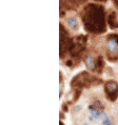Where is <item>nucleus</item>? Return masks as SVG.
Wrapping results in <instances>:
<instances>
[{"label":"nucleus","instance_id":"f257e3e1","mask_svg":"<svg viewBox=\"0 0 118 125\" xmlns=\"http://www.w3.org/2000/svg\"><path fill=\"white\" fill-rule=\"evenodd\" d=\"M85 31L93 34H102L106 31L105 9L101 5L89 4L81 15Z\"/></svg>","mask_w":118,"mask_h":125},{"label":"nucleus","instance_id":"f03ea898","mask_svg":"<svg viewBox=\"0 0 118 125\" xmlns=\"http://www.w3.org/2000/svg\"><path fill=\"white\" fill-rule=\"evenodd\" d=\"M103 83V80L97 76L91 74L89 72H81L73 77L71 80V87L72 89H89L95 86H99Z\"/></svg>","mask_w":118,"mask_h":125},{"label":"nucleus","instance_id":"7ed1b4c3","mask_svg":"<svg viewBox=\"0 0 118 125\" xmlns=\"http://www.w3.org/2000/svg\"><path fill=\"white\" fill-rule=\"evenodd\" d=\"M106 56L110 62L118 61V35L111 34L106 41Z\"/></svg>","mask_w":118,"mask_h":125},{"label":"nucleus","instance_id":"20e7f679","mask_svg":"<svg viewBox=\"0 0 118 125\" xmlns=\"http://www.w3.org/2000/svg\"><path fill=\"white\" fill-rule=\"evenodd\" d=\"M73 39L69 37L68 31L64 26L60 24V58H65L70 53Z\"/></svg>","mask_w":118,"mask_h":125},{"label":"nucleus","instance_id":"39448f33","mask_svg":"<svg viewBox=\"0 0 118 125\" xmlns=\"http://www.w3.org/2000/svg\"><path fill=\"white\" fill-rule=\"evenodd\" d=\"M106 99L111 102H115L118 99V82L115 80H106L103 84Z\"/></svg>","mask_w":118,"mask_h":125},{"label":"nucleus","instance_id":"423d86ee","mask_svg":"<svg viewBox=\"0 0 118 125\" xmlns=\"http://www.w3.org/2000/svg\"><path fill=\"white\" fill-rule=\"evenodd\" d=\"M83 62H84L85 67L89 69L90 72L95 73V67H96V58H94L92 55H85L83 57Z\"/></svg>","mask_w":118,"mask_h":125},{"label":"nucleus","instance_id":"0eeeda50","mask_svg":"<svg viewBox=\"0 0 118 125\" xmlns=\"http://www.w3.org/2000/svg\"><path fill=\"white\" fill-rule=\"evenodd\" d=\"M107 22L111 29H118V19H117V15L115 12L110 13L109 17H107Z\"/></svg>","mask_w":118,"mask_h":125},{"label":"nucleus","instance_id":"6e6552de","mask_svg":"<svg viewBox=\"0 0 118 125\" xmlns=\"http://www.w3.org/2000/svg\"><path fill=\"white\" fill-rule=\"evenodd\" d=\"M103 67H105V60H103L102 56H98L96 58V67H95V73L96 74H102Z\"/></svg>","mask_w":118,"mask_h":125},{"label":"nucleus","instance_id":"1a4fd4ad","mask_svg":"<svg viewBox=\"0 0 118 125\" xmlns=\"http://www.w3.org/2000/svg\"><path fill=\"white\" fill-rule=\"evenodd\" d=\"M68 25L70 26V29H72L73 31H77L79 29L78 21L75 17H70V18L68 19Z\"/></svg>","mask_w":118,"mask_h":125},{"label":"nucleus","instance_id":"9d476101","mask_svg":"<svg viewBox=\"0 0 118 125\" xmlns=\"http://www.w3.org/2000/svg\"><path fill=\"white\" fill-rule=\"evenodd\" d=\"M63 89H64V81H63V76L60 73L59 74V98H61L63 95Z\"/></svg>","mask_w":118,"mask_h":125},{"label":"nucleus","instance_id":"9b49d317","mask_svg":"<svg viewBox=\"0 0 118 125\" xmlns=\"http://www.w3.org/2000/svg\"><path fill=\"white\" fill-rule=\"evenodd\" d=\"M90 106L93 107V108H95L97 110H100V112H103V109H105V106H103V104L98 101V100H96V101H94L92 104H90Z\"/></svg>","mask_w":118,"mask_h":125},{"label":"nucleus","instance_id":"f8f14e48","mask_svg":"<svg viewBox=\"0 0 118 125\" xmlns=\"http://www.w3.org/2000/svg\"><path fill=\"white\" fill-rule=\"evenodd\" d=\"M102 124L103 125H113V121H112V119H110L109 117H106L105 120H102Z\"/></svg>","mask_w":118,"mask_h":125},{"label":"nucleus","instance_id":"ddd939ff","mask_svg":"<svg viewBox=\"0 0 118 125\" xmlns=\"http://www.w3.org/2000/svg\"><path fill=\"white\" fill-rule=\"evenodd\" d=\"M68 105H69V103L67 102V103H63V104H62V110H63V112L64 113H68L69 112V107H68Z\"/></svg>","mask_w":118,"mask_h":125},{"label":"nucleus","instance_id":"4468645a","mask_svg":"<svg viewBox=\"0 0 118 125\" xmlns=\"http://www.w3.org/2000/svg\"><path fill=\"white\" fill-rule=\"evenodd\" d=\"M81 108H82V107H81L80 105H76V106L74 107V112H75V113H77V112H80V110H81Z\"/></svg>","mask_w":118,"mask_h":125},{"label":"nucleus","instance_id":"2eb2a0df","mask_svg":"<svg viewBox=\"0 0 118 125\" xmlns=\"http://www.w3.org/2000/svg\"><path fill=\"white\" fill-rule=\"evenodd\" d=\"M114 2H115V4H116V6L118 8V0H114Z\"/></svg>","mask_w":118,"mask_h":125},{"label":"nucleus","instance_id":"dca6fc26","mask_svg":"<svg viewBox=\"0 0 118 125\" xmlns=\"http://www.w3.org/2000/svg\"><path fill=\"white\" fill-rule=\"evenodd\" d=\"M59 125H64V123H63V122H62V121L60 120V122H59Z\"/></svg>","mask_w":118,"mask_h":125},{"label":"nucleus","instance_id":"f3484780","mask_svg":"<svg viewBox=\"0 0 118 125\" xmlns=\"http://www.w3.org/2000/svg\"><path fill=\"white\" fill-rule=\"evenodd\" d=\"M98 1H106V0H98Z\"/></svg>","mask_w":118,"mask_h":125},{"label":"nucleus","instance_id":"a211bd4d","mask_svg":"<svg viewBox=\"0 0 118 125\" xmlns=\"http://www.w3.org/2000/svg\"><path fill=\"white\" fill-rule=\"evenodd\" d=\"M83 125H88V124H86V123H84V124H83Z\"/></svg>","mask_w":118,"mask_h":125}]
</instances>
